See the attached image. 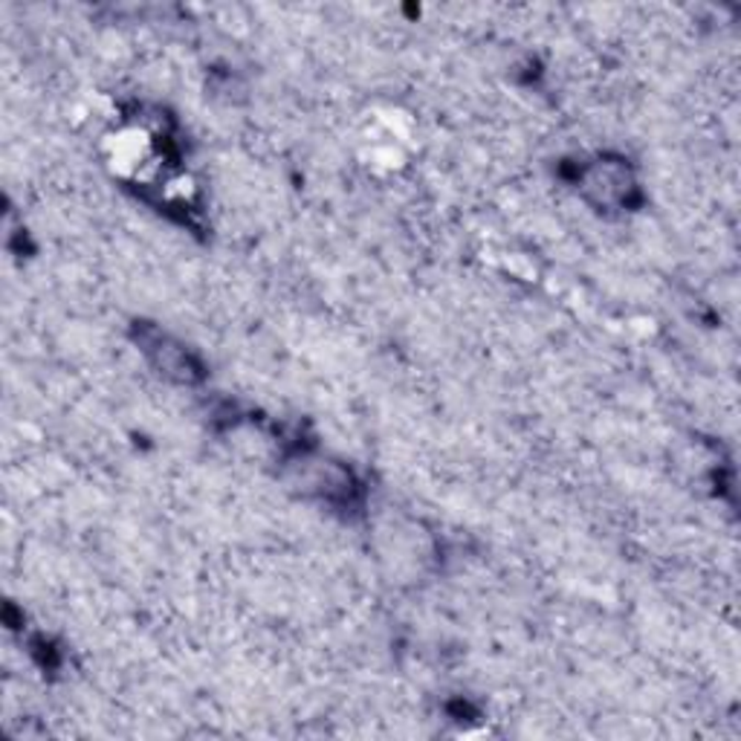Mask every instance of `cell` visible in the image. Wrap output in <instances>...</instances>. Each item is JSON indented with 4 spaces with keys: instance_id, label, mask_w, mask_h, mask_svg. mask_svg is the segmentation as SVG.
<instances>
[{
    "instance_id": "cell-1",
    "label": "cell",
    "mask_w": 741,
    "mask_h": 741,
    "mask_svg": "<svg viewBox=\"0 0 741 741\" xmlns=\"http://www.w3.org/2000/svg\"><path fill=\"white\" fill-rule=\"evenodd\" d=\"M582 189L588 192V198H594L597 203H606L608 206V203L626 200V192L631 189L629 171H622L620 166H611V162H599V166L585 171Z\"/></svg>"
}]
</instances>
